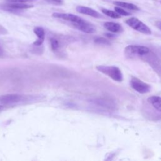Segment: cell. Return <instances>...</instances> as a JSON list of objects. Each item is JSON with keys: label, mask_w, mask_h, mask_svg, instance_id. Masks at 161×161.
<instances>
[{"label": "cell", "mask_w": 161, "mask_h": 161, "mask_svg": "<svg viewBox=\"0 0 161 161\" xmlns=\"http://www.w3.org/2000/svg\"><path fill=\"white\" fill-rule=\"evenodd\" d=\"M151 50L149 48L137 45H130L127 46L125 49V54L129 59L141 58L142 59Z\"/></svg>", "instance_id": "cell-1"}, {"label": "cell", "mask_w": 161, "mask_h": 161, "mask_svg": "<svg viewBox=\"0 0 161 161\" xmlns=\"http://www.w3.org/2000/svg\"><path fill=\"white\" fill-rule=\"evenodd\" d=\"M96 69L107 76L111 78L113 80L117 82H121L123 80V74L121 70L113 66H98Z\"/></svg>", "instance_id": "cell-2"}, {"label": "cell", "mask_w": 161, "mask_h": 161, "mask_svg": "<svg viewBox=\"0 0 161 161\" xmlns=\"http://www.w3.org/2000/svg\"><path fill=\"white\" fill-rule=\"evenodd\" d=\"M125 22L129 27L140 33L146 35H150L152 33L150 28L137 18H128Z\"/></svg>", "instance_id": "cell-3"}, {"label": "cell", "mask_w": 161, "mask_h": 161, "mask_svg": "<svg viewBox=\"0 0 161 161\" xmlns=\"http://www.w3.org/2000/svg\"><path fill=\"white\" fill-rule=\"evenodd\" d=\"M132 88L137 92L141 94H146L150 92L151 87L149 85L137 77H132L130 80Z\"/></svg>", "instance_id": "cell-4"}, {"label": "cell", "mask_w": 161, "mask_h": 161, "mask_svg": "<svg viewBox=\"0 0 161 161\" xmlns=\"http://www.w3.org/2000/svg\"><path fill=\"white\" fill-rule=\"evenodd\" d=\"M23 99V96L18 94H7L0 96V104L3 105H12L18 103Z\"/></svg>", "instance_id": "cell-5"}, {"label": "cell", "mask_w": 161, "mask_h": 161, "mask_svg": "<svg viewBox=\"0 0 161 161\" xmlns=\"http://www.w3.org/2000/svg\"><path fill=\"white\" fill-rule=\"evenodd\" d=\"M52 16L56 18L63 19L66 21H69L72 22V24H78L82 22L83 19L80 17L70 13H54L52 14Z\"/></svg>", "instance_id": "cell-6"}, {"label": "cell", "mask_w": 161, "mask_h": 161, "mask_svg": "<svg viewBox=\"0 0 161 161\" xmlns=\"http://www.w3.org/2000/svg\"><path fill=\"white\" fill-rule=\"evenodd\" d=\"M72 24L76 28L86 33H94L96 31V27L93 24L88 22H86L85 20H83L80 23Z\"/></svg>", "instance_id": "cell-7"}, {"label": "cell", "mask_w": 161, "mask_h": 161, "mask_svg": "<svg viewBox=\"0 0 161 161\" xmlns=\"http://www.w3.org/2000/svg\"><path fill=\"white\" fill-rule=\"evenodd\" d=\"M76 10L78 13L86 15H88V16L96 18H102V15L100 13H99L96 10H94L91 8H89V7H83V6H78L76 8Z\"/></svg>", "instance_id": "cell-8"}, {"label": "cell", "mask_w": 161, "mask_h": 161, "mask_svg": "<svg viewBox=\"0 0 161 161\" xmlns=\"http://www.w3.org/2000/svg\"><path fill=\"white\" fill-rule=\"evenodd\" d=\"M33 32L38 37V40H36V41L33 43V45L36 46H41L42 44V43L44 42V39H45L46 33H45L44 29L42 27H37L34 28Z\"/></svg>", "instance_id": "cell-9"}, {"label": "cell", "mask_w": 161, "mask_h": 161, "mask_svg": "<svg viewBox=\"0 0 161 161\" xmlns=\"http://www.w3.org/2000/svg\"><path fill=\"white\" fill-rule=\"evenodd\" d=\"M105 28L111 33H121L124 31L123 27L120 24L112 22H108L104 24Z\"/></svg>", "instance_id": "cell-10"}, {"label": "cell", "mask_w": 161, "mask_h": 161, "mask_svg": "<svg viewBox=\"0 0 161 161\" xmlns=\"http://www.w3.org/2000/svg\"><path fill=\"white\" fill-rule=\"evenodd\" d=\"M3 7L10 8L14 10H24V9H28L32 8L33 7L32 5L25 4L24 3H8L7 5H3Z\"/></svg>", "instance_id": "cell-11"}, {"label": "cell", "mask_w": 161, "mask_h": 161, "mask_svg": "<svg viewBox=\"0 0 161 161\" xmlns=\"http://www.w3.org/2000/svg\"><path fill=\"white\" fill-rule=\"evenodd\" d=\"M148 102L157 111L161 112V97L153 96L148 98Z\"/></svg>", "instance_id": "cell-12"}, {"label": "cell", "mask_w": 161, "mask_h": 161, "mask_svg": "<svg viewBox=\"0 0 161 161\" xmlns=\"http://www.w3.org/2000/svg\"><path fill=\"white\" fill-rule=\"evenodd\" d=\"M113 4L116 5L119 7H122L124 8H126L130 10H138L139 8L137 6L135 5H133L132 3H128L126 2H114Z\"/></svg>", "instance_id": "cell-13"}, {"label": "cell", "mask_w": 161, "mask_h": 161, "mask_svg": "<svg viewBox=\"0 0 161 161\" xmlns=\"http://www.w3.org/2000/svg\"><path fill=\"white\" fill-rule=\"evenodd\" d=\"M102 11L106 15L108 16H110L112 18H115V19H117V18H121V15H120L118 13H117L116 11H113L112 10H110L106 8H102Z\"/></svg>", "instance_id": "cell-14"}, {"label": "cell", "mask_w": 161, "mask_h": 161, "mask_svg": "<svg viewBox=\"0 0 161 161\" xmlns=\"http://www.w3.org/2000/svg\"><path fill=\"white\" fill-rule=\"evenodd\" d=\"M94 42L96 44H101V45H107V46H108V45H110L111 43L108 40L105 38H103V37H99V38H97L94 40Z\"/></svg>", "instance_id": "cell-15"}, {"label": "cell", "mask_w": 161, "mask_h": 161, "mask_svg": "<svg viewBox=\"0 0 161 161\" xmlns=\"http://www.w3.org/2000/svg\"><path fill=\"white\" fill-rule=\"evenodd\" d=\"M115 11L118 13L120 15H123V16H130L131 15V13L127 12V11L124 10V9L119 8V7H115Z\"/></svg>", "instance_id": "cell-16"}, {"label": "cell", "mask_w": 161, "mask_h": 161, "mask_svg": "<svg viewBox=\"0 0 161 161\" xmlns=\"http://www.w3.org/2000/svg\"><path fill=\"white\" fill-rule=\"evenodd\" d=\"M50 44H51L52 49L54 51L57 50L59 47V44L58 40L55 38H52L50 40Z\"/></svg>", "instance_id": "cell-17"}, {"label": "cell", "mask_w": 161, "mask_h": 161, "mask_svg": "<svg viewBox=\"0 0 161 161\" xmlns=\"http://www.w3.org/2000/svg\"><path fill=\"white\" fill-rule=\"evenodd\" d=\"M46 1L54 5H62L64 3L63 0H46Z\"/></svg>", "instance_id": "cell-18"}, {"label": "cell", "mask_w": 161, "mask_h": 161, "mask_svg": "<svg viewBox=\"0 0 161 161\" xmlns=\"http://www.w3.org/2000/svg\"><path fill=\"white\" fill-rule=\"evenodd\" d=\"M35 0H6L8 3H27V2H32Z\"/></svg>", "instance_id": "cell-19"}, {"label": "cell", "mask_w": 161, "mask_h": 161, "mask_svg": "<svg viewBox=\"0 0 161 161\" xmlns=\"http://www.w3.org/2000/svg\"><path fill=\"white\" fill-rule=\"evenodd\" d=\"M105 35H106L107 37L110 38H115V37H116L115 35H114V34H113V33H106Z\"/></svg>", "instance_id": "cell-20"}, {"label": "cell", "mask_w": 161, "mask_h": 161, "mask_svg": "<svg viewBox=\"0 0 161 161\" xmlns=\"http://www.w3.org/2000/svg\"><path fill=\"white\" fill-rule=\"evenodd\" d=\"M156 26L161 30V22H158L156 23Z\"/></svg>", "instance_id": "cell-21"}, {"label": "cell", "mask_w": 161, "mask_h": 161, "mask_svg": "<svg viewBox=\"0 0 161 161\" xmlns=\"http://www.w3.org/2000/svg\"><path fill=\"white\" fill-rule=\"evenodd\" d=\"M5 108V107H4V106L3 105H0V112H1L3 109Z\"/></svg>", "instance_id": "cell-22"}, {"label": "cell", "mask_w": 161, "mask_h": 161, "mask_svg": "<svg viewBox=\"0 0 161 161\" xmlns=\"http://www.w3.org/2000/svg\"><path fill=\"white\" fill-rule=\"evenodd\" d=\"M3 54V49H2V47H0V56Z\"/></svg>", "instance_id": "cell-23"}, {"label": "cell", "mask_w": 161, "mask_h": 161, "mask_svg": "<svg viewBox=\"0 0 161 161\" xmlns=\"http://www.w3.org/2000/svg\"><path fill=\"white\" fill-rule=\"evenodd\" d=\"M160 3H161V2H160Z\"/></svg>", "instance_id": "cell-24"}]
</instances>
